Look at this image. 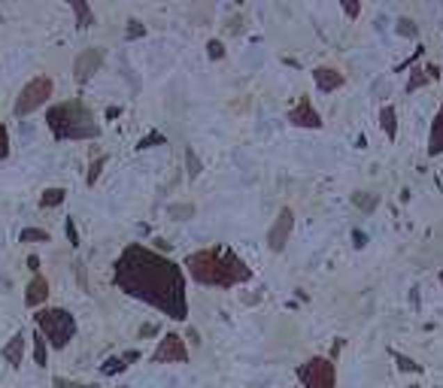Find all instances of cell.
<instances>
[{
  "instance_id": "6da1fadb",
  "label": "cell",
  "mask_w": 443,
  "mask_h": 388,
  "mask_svg": "<svg viewBox=\"0 0 443 388\" xmlns=\"http://www.w3.org/2000/svg\"><path fill=\"white\" fill-rule=\"evenodd\" d=\"M113 279L134 301H143L173 321L188 319V294H186V270L167 255L149 246L131 243L113 264Z\"/></svg>"
},
{
  "instance_id": "7a4b0ae2",
  "label": "cell",
  "mask_w": 443,
  "mask_h": 388,
  "mask_svg": "<svg viewBox=\"0 0 443 388\" xmlns=\"http://www.w3.org/2000/svg\"><path fill=\"white\" fill-rule=\"evenodd\" d=\"M182 270L198 285H210V288H234L252 279V267L222 243L200 252H188L186 261H182Z\"/></svg>"
},
{
  "instance_id": "3957f363",
  "label": "cell",
  "mask_w": 443,
  "mask_h": 388,
  "mask_svg": "<svg viewBox=\"0 0 443 388\" xmlns=\"http://www.w3.org/2000/svg\"><path fill=\"white\" fill-rule=\"evenodd\" d=\"M46 125L55 140H97L100 137V125H97L95 112L79 97H70V101L49 106Z\"/></svg>"
},
{
  "instance_id": "277c9868",
  "label": "cell",
  "mask_w": 443,
  "mask_h": 388,
  "mask_svg": "<svg viewBox=\"0 0 443 388\" xmlns=\"http://www.w3.org/2000/svg\"><path fill=\"white\" fill-rule=\"evenodd\" d=\"M33 325H37V334L43 337L52 349H67L70 340L76 337V319H73L70 310H61V307L37 310Z\"/></svg>"
},
{
  "instance_id": "5b68a950",
  "label": "cell",
  "mask_w": 443,
  "mask_h": 388,
  "mask_svg": "<svg viewBox=\"0 0 443 388\" xmlns=\"http://www.w3.org/2000/svg\"><path fill=\"white\" fill-rule=\"evenodd\" d=\"M52 92H55V82L52 79H49V76H33L28 85L19 92V97H15L13 115H15V119H24V115L43 110V106L49 103V97H52Z\"/></svg>"
},
{
  "instance_id": "8992f818",
  "label": "cell",
  "mask_w": 443,
  "mask_h": 388,
  "mask_svg": "<svg viewBox=\"0 0 443 388\" xmlns=\"http://www.w3.org/2000/svg\"><path fill=\"white\" fill-rule=\"evenodd\" d=\"M298 379L304 388H337V367H334L331 358L316 355L307 364H300Z\"/></svg>"
},
{
  "instance_id": "52a82bcc",
  "label": "cell",
  "mask_w": 443,
  "mask_h": 388,
  "mask_svg": "<svg viewBox=\"0 0 443 388\" xmlns=\"http://www.w3.org/2000/svg\"><path fill=\"white\" fill-rule=\"evenodd\" d=\"M188 346L177 331H167L152 352V364H188Z\"/></svg>"
},
{
  "instance_id": "ba28073f",
  "label": "cell",
  "mask_w": 443,
  "mask_h": 388,
  "mask_svg": "<svg viewBox=\"0 0 443 388\" xmlns=\"http://www.w3.org/2000/svg\"><path fill=\"white\" fill-rule=\"evenodd\" d=\"M291 230H295V212H291V206H282L280 216H277V221H273L271 230H267V249L280 255V252L289 246Z\"/></svg>"
},
{
  "instance_id": "9c48e42d",
  "label": "cell",
  "mask_w": 443,
  "mask_h": 388,
  "mask_svg": "<svg viewBox=\"0 0 443 388\" xmlns=\"http://www.w3.org/2000/svg\"><path fill=\"white\" fill-rule=\"evenodd\" d=\"M100 64H104V49L100 46L82 49V52L76 55V61H73V79H76L79 85H86V82L100 70Z\"/></svg>"
},
{
  "instance_id": "30bf717a",
  "label": "cell",
  "mask_w": 443,
  "mask_h": 388,
  "mask_svg": "<svg viewBox=\"0 0 443 388\" xmlns=\"http://www.w3.org/2000/svg\"><path fill=\"white\" fill-rule=\"evenodd\" d=\"M289 125H291V128H310V130H319L325 121H322V115H319V110L313 106L310 97L300 94V103L289 112Z\"/></svg>"
},
{
  "instance_id": "8fae6325",
  "label": "cell",
  "mask_w": 443,
  "mask_h": 388,
  "mask_svg": "<svg viewBox=\"0 0 443 388\" xmlns=\"http://www.w3.org/2000/svg\"><path fill=\"white\" fill-rule=\"evenodd\" d=\"M313 82H316V88L319 92H337V88H344L346 85V76L340 70H334V67H316L313 70Z\"/></svg>"
},
{
  "instance_id": "7c38bea8",
  "label": "cell",
  "mask_w": 443,
  "mask_h": 388,
  "mask_svg": "<svg viewBox=\"0 0 443 388\" xmlns=\"http://www.w3.org/2000/svg\"><path fill=\"white\" fill-rule=\"evenodd\" d=\"M46 301H49V279L43 273H37L28 282V288H24V303H28L31 310H37V307H43Z\"/></svg>"
},
{
  "instance_id": "4fadbf2b",
  "label": "cell",
  "mask_w": 443,
  "mask_h": 388,
  "mask_svg": "<svg viewBox=\"0 0 443 388\" xmlns=\"http://www.w3.org/2000/svg\"><path fill=\"white\" fill-rule=\"evenodd\" d=\"M24 346H28V337H24L22 331L10 337V343L3 346V361H6V364L15 367V370L22 367V361H24Z\"/></svg>"
},
{
  "instance_id": "5bb4252c",
  "label": "cell",
  "mask_w": 443,
  "mask_h": 388,
  "mask_svg": "<svg viewBox=\"0 0 443 388\" xmlns=\"http://www.w3.org/2000/svg\"><path fill=\"white\" fill-rule=\"evenodd\" d=\"M428 155H431V158H437V155H443V106L437 110V115H434V121H431V134H428Z\"/></svg>"
},
{
  "instance_id": "9a60e30c",
  "label": "cell",
  "mask_w": 443,
  "mask_h": 388,
  "mask_svg": "<svg viewBox=\"0 0 443 388\" xmlns=\"http://www.w3.org/2000/svg\"><path fill=\"white\" fill-rule=\"evenodd\" d=\"M349 201H353V206H358L364 216H371L380 206V194L377 192H355V194H349Z\"/></svg>"
},
{
  "instance_id": "2e32d148",
  "label": "cell",
  "mask_w": 443,
  "mask_h": 388,
  "mask_svg": "<svg viewBox=\"0 0 443 388\" xmlns=\"http://www.w3.org/2000/svg\"><path fill=\"white\" fill-rule=\"evenodd\" d=\"M380 125H382V130H386V137L395 143V140H398V115H395V106H392V103H386L380 110Z\"/></svg>"
},
{
  "instance_id": "e0dca14e",
  "label": "cell",
  "mask_w": 443,
  "mask_h": 388,
  "mask_svg": "<svg viewBox=\"0 0 443 388\" xmlns=\"http://www.w3.org/2000/svg\"><path fill=\"white\" fill-rule=\"evenodd\" d=\"M70 10L76 12V28H91L95 24V12H91V6L86 3V0H70Z\"/></svg>"
},
{
  "instance_id": "ac0fdd59",
  "label": "cell",
  "mask_w": 443,
  "mask_h": 388,
  "mask_svg": "<svg viewBox=\"0 0 443 388\" xmlns=\"http://www.w3.org/2000/svg\"><path fill=\"white\" fill-rule=\"evenodd\" d=\"M64 197H67L64 188H46L43 197H40V206H43V210H55V206L64 203Z\"/></svg>"
},
{
  "instance_id": "d6986e66",
  "label": "cell",
  "mask_w": 443,
  "mask_h": 388,
  "mask_svg": "<svg viewBox=\"0 0 443 388\" xmlns=\"http://www.w3.org/2000/svg\"><path fill=\"white\" fill-rule=\"evenodd\" d=\"M19 240L22 243H49V240H52V234L43 230V228H24L19 234Z\"/></svg>"
},
{
  "instance_id": "ffe728a7",
  "label": "cell",
  "mask_w": 443,
  "mask_h": 388,
  "mask_svg": "<svg viewBox=\"0 0 443 388\" xmlns=\"http://www.w3.org/2000/svg\"><path fill=\"white\" fill-rule=\"evenodd\" d=\"M186 170H188V179L195 183V179L200 176V170H204V164H200V158H198V152L191 146H186Z\"/></svg>"
},
{
  "instance_id": "44dd1931",
  "label": "cell",
  "mask_w": 443,
  "mask_h": 388,
  "mask_svg": "<svg viewBox=\"0 0 443 388\" xmlns=\"http://www.w3.org/2000/svg\"><path fill=\"white\" fill-rule=\"evenodd\" d=\"M33 361H37L40 367L49 364V343L40 334H33Z\"/></svg>"
},
{
  "instance_id": "7402d4cb",
  "label": "cell",
  "mask_w": 443,
  "mask_h": 388,
  "mask_svg": "<svg viewBox=\"0 0 443 388\" xmlns=\"http://www.w3.org/2000/svg\"><path fill=\"white\" fill-rule=\"evenodd\" d=\"M428 82H431V79H428V73H425L422 67H416V70L410 73V82H407V92H410V94H413V92H419L422 85H428Z\"/></svg>"
},
{
  "instance_id": "603a6c76",
  "label": "cell",
  "mask_w": 443,
  "mask_h": 388,
  "mask_svg": "<svg viewBox=\"0 0 443 388\" xmlns=\"http://www.w3.org/2000/svg\"><path fill=\"white\" fill-rule=\"evenodd\" d=\"M398 34H401V37H407V40H416V37H419V28H416V22H413V19L401 15V19H398Z\"/></svg>"
},
{
  "instance_id": "cb8c5ba5",
  "label": "cell",
  "mask_w": 443,
  "mask_h": 388,
  "mask_svg": "<svg viewBox=\"0 0 443 388\" xmlns=\"http://www.w3.org/2000/svg\"><path fill=\"white\" fill-rule=\"evenodd\" d=\"M104 167H106V155H97V158L91 161V167H88V176H86V183H88V185H95L97 179H100V173H104Z\"/></svg>"
},
{
  "instance_id": "d4e9b609",
  "label": "cell",
  "mask_w": 443,
  "mask_h": 388,
  "mask_svg": "<svg viewBox=\"0 0 443 388\" xmlns=\"http://www.w3.org/2000/svg\"><path fill=\"white\" fill-rule=\"evenodd\" d=\"M167 212H170L173 219L186 221V219H191V216H195V203H173V206H170V210H167Z\"/></svg>"
},
{
  "instance_id": "484cf974",
  "label": "cell",
  "mask_w": 443,
  "mask_h": 388,
  "mask_svg": "<svg viewBox=\"0 0 443 388\" xmlns=\"http://www.w3.org/2000/svg\"><path fill=\"white\" fill-rule=\"evenodd\" d=\"M143 37H146V24L137 22V19H131L128 28H124V40H143Z\"/></svg>"
},
{
  "instance_id": "4316f807",
  "label": "cell",
  "mask_w": 443,
  "mask_h": 388,
  "mask_svg": "<svg viewBox=\"0 0 443 388\" xmlns=\"http://www.w3.org/2000/svg\"><path fill=\"white\" fill-rule=\"evenodd\" d=\"M52 385L55 388H100L97 382H76V379H64V376H55Z\"/></svg>"
},
{
  "instance_id": "83f0119b",
  "label": "cell",
  "mask_w": 443,
  "mask_h": 388,
  "mask_svg": "<svg viewBox=\"0 0 443 388\" xmlns=\"http://www.w3.org/2000/svg\"><path fill=\"white\" fill-rule=\"evenodd\" d=\"M167 143V140H164V134H158V130H152V134H146L143 140H140V143H137V149H140V152H143V149H152V146H164Z\"/></svg>"
},
{
  "instance_id": "f1b7e54d",
  "label": "cell",
  "mask_w": 443,
  "mask_h": 388,
  "mask_svg": "<svg viewBox=\"0 0 443 388\" xmlns=\"http://www.w3.org/2000/svg\"><path fill=\"white\" fill-rule=\"evenodd\" d=\"M207 58H210V61H222V58H225V43H222V40H210V43H207Z\"/></svg>"
},
{
  "instance_id": "f546056e",
  "label": "cell",
  "mask_w": 443,
  "mask_h": 388,
  "mask_svg": "<svg viewBox=\"0 0 443 388\" xmlns=\"http://www.w3.org/2000/svg\"><path fill=\"white\" fill-rule=\"evenodd\" d=\"M124 367H128V364H124L122 358H110L104 367H100V373H104V376H115V373H122Z\"/></svg>"
},
{
  "instance_id": "4dcf8cb0",
  "label": "cell",
  "mask_w": 443,
  "mask_h": 388,
  "mask_svg": "<svg viewBox=\"0 0 443 388\" xmlns=\"http://www.w3.org/2000/svg\"><path fill=\"white\" fill-rule=\"evenodd\" d=\"M395 361H398V367H401V370H407V373H419V370H422L419 364H416V361L407 358V355H398V352H395Z\"/></svg>"
},
{
  "instance_id": "1f68e13d",
  "label": "cell",
  "mask_w": 443,
  "mask_h": 388,
  "mask_svg": "<svg viewBox=\"0 0 443 388\" xmlns=\"http://www.w3.org/2000/svg\"><path fill=\"white\" fill-rule=\"evenodd\" d=\"M10 155V130H6V125L0 121V161Z\"/></svg>"
},
{
  "instance_id": "d6a6232c",
  "label": "cell",
  "mask_w": 443,
  "mask_h": 388,
  "mask_svg": "<svg viewBox=\"0 0 443 388\" xmlns=\"http://www.w3.org/2000/svg\"><path fill=\"white\" fill-rule=\"evenodd\" d=\"M64 230H67V240H70V246H73V249H76V246H79V230H76V221H73V219H67Z\"/></svg>"
},
{
  "instance_id": "836d02e7",
  "label": "cell",
  "mask_w": 443,
  "mask_h": 388,
  "mask_svg": "<svg viewBox=\"0 0 443 388\" xmlns=\"http://www.w3.org/2000/svg\"><path fill=\"white\" fill-rule=\"evenodd\" d=\"M344 12L349 15V19H358V15H362V3H358V0H344Z\"/></svg>"
},
{
  "instance_id": "e575fe53",
  "label": "cell",
  "mask_w": 443,
  "mask_h": 388,
  "mask_svg": "<svg viewBox=\"0 0 443 388\" xmlns=\"http://www.w3.org/2000/svg\"><path fill=\"white\" fill-rule=\"evenodd\" d=\"M28 267H31V273H33V276L40 273V258H37V255H31V258H28Z\"/></svg>"
},
{
  "instance_id": "d590c367",
  "label": "cell",
  "mask_w": 443,
  "mask_h": 388,
  "mask_svg": "<svg viewBox=\"0 0 443 388\" xmlns=\"http://www.w3.org/2000/svg\"><path fill=\"white\" fill-rule=\"evenodd\" d=\"M137 358H140V352H134V349L122 355V361H124V364H131V361H137Z\"/></svg>"
},
{
  "instance_id": "8d00e7d4",
  "label": "cell",
  "mask_w": 443,
  "mask_h": 388,
  "mask_svg": "<svg viewBox=\"0 0 443 388\" xmlns=\"http://www.w3.org/2000/svg\"><path fill=\"white\" fill-rule=\"evenodd\" d=\"M186 337H188V343H191V346H200V340H198V331H195V328H188V334H186Z\"/></svg>"
},
{
  "instance_id": "74e56055",
  "label": "cell",
  "mask_w": 443,
  "mask_h": 388,
  "mask_svg": "<svg viewBox=\"0 0 443 388\" xmlns=\"http://www.w3.org/2000/svg\"><path fill=\"white\" fill-rule=\"evenodd\" d=\"M353 237H355V246H358V249H362V246H364V240H367V237L362 234V230H353Z\"/></svg>"
},
{
  "instance_id": "f35d334b",
  "label": "cell",
  "mask_w": 443,
  "mask_h": 388,
  "mask_svg": "<svg viewBox=\"0 0 443 388\" xmlns=\"http://www.w3.org/2000/svg\"><path fill=\"white\" fill-rule=\"evenodd\" d=\"M158 331V328L155 325H143V328H140V334H143V337H149V334H155Z\"/></svg>"
},
{
  "instance_id": "ab89813d",
  "label": "cell",
  "mask_w": 443,
  "mask_h": 388,
  "mask_svg": "<svg viewBox=\"0 0 443 388\" xmlns=\"http://www.w3.org/2000/svg\"><path fill=\"white\" fill-rule=\"evenodd\" d=\"M122 110H119V106H110V110H106V119H115V115H119Z\"/></svg>"
},
{
  "instance_id": "60d3db41",
  "label": "cell",
  "mask_w": 443,
  "mask_h": 388,
  "mask_svg": "<svg viewBox=\"0 0 443 388\" xmlns=\"http://www.w3.org/2000/svg\"><path fill=\"white\" fill-rule=\"evenodd\" d=\"M437 279H440V285H443V270H440V273H437Z\"/></svg>"
},
{
  "instance_id": "b9f144b4",
  "label": "cell",
  "mask_w": 443,
  "mask_h": 388,
  "mask_svg": "<svg viewBox=\"0 0 443 388\" xmlns=\"http://www.w3.org/2000/svg\"><path fill=\"white\" fill-rule=\"evenodd\" d=\"M122 388H124V385H122Z\"/></svg>"
}]
</instances>
